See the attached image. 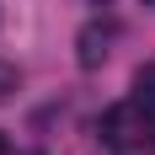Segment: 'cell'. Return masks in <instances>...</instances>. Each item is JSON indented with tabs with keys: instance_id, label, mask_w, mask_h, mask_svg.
Returning a JSON list of instances; mask_svg holds the SVG:
<instances>
[{
	"instance_id": "6",
	"label": "cell",
	"mask_w": 155,
	"mask_h": 155,
	"mask_svg": "<svg viewBox=\"0 0 155 155\" xmlns=\"http://www.w3.org/2000/svg\"><path fill=\"white\" fill-rule=\"evenodd\" d=\"M0 155H5V139H0Z\"/></svg>"
},
{
	"instance_id": "8",
	"label": "cell",
	"mask_w": 155,
	"mask_h": 155,
	"mask_svg": "<svg viewBox=\"0 0 155 155\" xmlns=\"http://www.w3.org/2000/svg\"><path fill=\"white\" fill-rule=\"evenodd\" d=\"M144 5H155V0H144Z\"/></svg>"
},
{
	"instance_id": "3",
	"label": "cell",
	"mask_w": 155,
	"mask_h": 155,
	"mask_svg": "<svg viewBox=\"0 0 155 155\" xmlns=\"http://www.w3.org/2000/svg\"><path fill=\"white\" fill-rule=\"evenodd\" d=\"M134 102L155 112V64H144L139 75H134Z\"/></svg>"
},
{
	"instance_id": "4",
	"label": "cell",
	"mask_w": 155,
	"mask_h": 155,
	"mask_svg": "<svg viewBox=\"0 0 155 155\" xmlns=\"http://www.w3.org/2000/svg\"><path fill=\"white\" fill-rule=\"evenodd\" d=\"M21 86V75H16V64H5L0 59V102H11V91Z\"/></svg>"
},
{
	"instance_id": "2",
	"label": "cell",
	"mask_w": 155,
	"mask_h": 155,
	"mask_svg": "<svg viewBox=\"0 0 155 155\" xmlns=\"http://www.w3.org/2000/svg\"><path fill=\"white\" fill-rule=\"evenodd\" d=\"M112 43H118V21H91V27H80V38H75V59L86 64V70H96V64L112 54Z\"/></svg>"
},
{
	"instance_id": "5",
	"label": "cell",
	"mask_w": 155,
	"mask_h": 155,
	"mask_svg": "<svg viewBox=\"0 0 155 155\" xmlns=\"http://www.w3.org/2000/svg\"><path fill=\"white\" fill-rule=\"evenodd\" d=\"M150 134H155V112H150Z\"/></svg>"
},
{
	"instance_id": "7",
	"label": "cell",
	"mask_w": 155,
	"mask_h": 155,
	"mask_svg": "<svg viewBox=\"0 0 155 155\" xmlns=\"http://www.w3.org/2000/svg\"><path fill=\"white\" fill-rule=\"evenodd\" d=\"M96 5H107V0H96Z\"/></svg>"
},
{
	"instance_id": "1",
	"label": "cell",
	"mask_w": 155,
	"mask_h": 155,
	"mask_svg": "<svg viewBox=\"0 0 155 155\" xmlns=\"http://www.w3.org/2000/svg\"><path fill=\"white\" fill-rule=\"evenodd\" d=\"M144 134H150V107H139V102L102 112V139L107 144H128V139H144Z\"/></svg>"
}]
</instances>
